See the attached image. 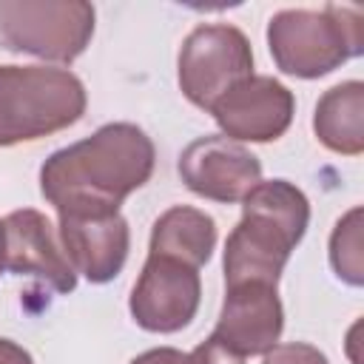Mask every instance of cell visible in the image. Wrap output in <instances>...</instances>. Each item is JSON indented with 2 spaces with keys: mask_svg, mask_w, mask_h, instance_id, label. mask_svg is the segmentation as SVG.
<instances>
[{
  "mask_svg": "<svg viewBox=\"0 0 364 364\" xmlns=\"http://www.w3.org/2000/svg\"><path fill=\"white\" fill-rule=\"evenodd\" d=\"M262 364H327V355L304 341H287V344H276L264 353Z\"/></svg>",
  "mask_w": 364,
  "mask_h": 364,
  "instance_id": "obj_16",
  "label": "cell"
},
{
  "mask_svg": "<svg viewBox=\"0 0 364 364\" xmlns=\"http://www.w3.org/2000/svg\"><path fill=\"white\" fill-rule=\"evenodd\" d=\"M0 364H34L31 353L11 338H0Z\"/></svg>",
  "mask_w": 364,
  "mask_h": 364,
  "instance_id": "obj_19",
  "label": "cell"
},
{
  "mask_svg": "<svg viewBox=\"0 0 364 364\" xmlns=\"http://www.w3.org/2000/svg\"><path fill=\"white\" fill-rule=\"evenodd\" d=\"M330 264L336 276L353 287L364 284V250H361V208L347 210L330 236Z\"/></svg>",
  "mask_w": 364,
  "mask_h": 364,
  "instance_id": "obj_15",
  "label": "cell"
},
{
  "mask_svg": "<svg viewBox=\"0 0 364 364\" xmlns=\"http://www.w3.org/2000/svg\"><path fill=\"white\" fill-rule=\"evenodd\" d=\"M85 85L68 68L0 65V148L34 142L85 114Z\"/></svg>",
  "mask_w": 364,
  "mask_h": 364,
  "instance_id": "obj_4",
  "label": "cell"
},
{
  "mask_svg": "<svg viewBox=\"0 0 364 364\" xmlns=\"http://www.w3.org/2000/svg\"><path fill=\"white\" fill-rule=\"evenodd\" d=\"M202 282L196 267L173 259L148 256L131 290L128 310L148 333H179L199 310Z\"/></svg>",
  "mask_w": 364,
  "mask_h": 364,
  "instance_id": "obj_7",
  "label": "cell"
},
{
  "mask_svg": "<svg viewBox=\"0 0 364 364\" xmlns=\"http://www.w3.org/2000/svg\"><path fill=\"white\" fill-rule=\"evenodd\" d=\"M179 176L202 199L242 202L262 182L259 156L228 136H199L179 156Z\"/></svg>",
  "mask_w": 364,
  "mask_h": 364,
  "instance_id": "obj_8",
  "label": "cell"
},
{
  "mask_svg": "<svg viewBox=\"0 0 364 364\" xmlns=\"http://www.w3.org/2000/svg\"><path fill=\"white\" fill-rule=\"evenodd\" d=\"M156 151L134 122H108L91 136L54 151L40 168V191L60 216L119 213L125 196L154 173Z\"/></svg>",
  "mask_w": 364,
  "mask_h": 364,
  "instance_id": "obj_1",
  "label": "cell"
},
{
  "mask_svg": "<svg viewBox=\"0 0 364 364\" xmlns=\"http://www.w3.org/2000/svg\"><path fill=\"white\" fill-rule=\"evenodd\" d=\"M131 364H185V353H179L173 347H156V350L136 355Z\"/></svg>",
  "mask_w": 364,
  "mask_h": 364,
  "instance_id": "obj_18",
  "label": "cell"
},
{
  "mask_svg": "<svg viewBox=\"0 0 364 364\" xmlns=\"http://www.w3.org/2000/svg\"><path fill=\"white\" fill-rule=\"evenodd\" d=\"M185 364H245L242 355L230 353L225 344H219L213 336L208 341H202L196 350H191L185 355Z\"/></svg>",
  "mask_w": 364,
  "mask_h": 364,
  "instance_id": "obj_17",
  "label": "cell"
},
{
  "mask_svg": "<svg viewBox=\"0 0 364 364\" xmlns=\"http://www.w3.org/2000/svg\"><path fill=\"white\" fill-rule=\"evenodd\" d=\"M313 131L324 148L358 156L364 151V82L347 80L324 91L316 102Z\"/></svg>",
  "mask_w": 364,
  "mask_h": 364,
  "instance_id": "obj_14",
  "label": "cell"
},
{
  "mask_svg": "<svg viewBox=\"0 0 364 364\" xmlns=\"http://www.w3.org/2000/svg\"><path fill=\"white\" fill-rule=\"evenodd\" d=\"M6 270V236H3V222H0V273Z\"/></svg>",
  "mask_w": 364,
  "mask_h": 364,
  "instance_id": "obj_20",
  "label": "cell"
},
{
  "mask_svg": "<svg viewBox=\"0 0 364 364\" xmlns=\"http://www.w3.org/2000/svg\"><path fill=\"white\" fill-rule=\"evenodd\" d=\"M6 236V270L17 276H37L57 293H71L77 287V273L63 253L60 236L48 216L34 208L11 210L3 219Z\"/></svg>",
  "mask_w": 364,
  "mask_h": 364,
  "instance_id": "obj_11",
  "label": "cell"
},
{
  "mask_svg": "<svg viewBox=\"0 0 364 364\" xmlns=\"http://www.w3.org/2000/svg\"><path fill=\"white\" fill-rule=\"evenodd\" d=\"M176 77L182 94L210 111L233 85L253 77V48L245 31L228 23L196 26L179 48Z\"/></svg>",
  "mask_w": 364,
  "mask_h": 364,
  "instance_id": "obj_6",
  "label": "cell"
},
{
  "mask_svg": "<svg viewBox=\"0 0 364 364\" xmlns=\"http://www.w3.org/2000/svg\"><path fill=\"white\" fill-rule=\"evenodd\" d=\"M91 37L94 6L85 0H0V43L9 51L71 63Z\"/></svg>",
  "mask_w": 364,
  "mask_h": 364,
  "instance_id": "obj_5",
  "label": "cell"
},
{
  "mask_svg": "<svg viewBox=\"0 0 364 364\" xmlns=\"http://www.w3.org/2000/svg\"><path fill=\"white\" fill-rule=\"evenodd\" d=\"M216 247V222L191 205L168 208L151 228L148 256H162L182 262L188 267H202Z\"/></svg>",
  "mask_w": 364,
  "mask_h": 364,
  "instance_id": "obj_13",
  "label": "cell"
},
{
  "mask_svg": "<svg viewBox=\"0 0 364 364\" xmlns=\"http://www.w3.org/2000/svg\"><path fill=\"white\" fill-rule=\"evenodd\" d=\"M267 48L279 71L318 80L364 51V14L358 6L338 3L321 11L284 9L267 23Z\"/></svg>",
  "mask_w": 364,
  "mask_h": 364,
  "instance_id": "obj_3",
  "label": "cell"
},
{
  "mask_svg": "<svg viewBox=\"0 0 364 364\" xmlns=\"http://www.w3.org/2000/svg\"><path fill=\"white\" fill-rule=\"evenodd\" d=\"M310 225L307 196L287 179L259 182L242 199V219L225 242V287L279 276Z\"/></svg>",
  "mask_w": 364,
  "mask_h": 364,
  "instance_id": "obj_2",
  "label": "cell"
},
{
  "mask_svg": "<svg viewBox=\"0 0 364 364\" xmlns=\"http://www.w3.org/2000/svg\"><path fill=\"white\" fill-rule=\"evenodd\" d=\"M57 236L74 273H82L91 284L117 279L131 247V230L119 213L60 216Z\"/></svg>",
  "mask_w": 364,
  "mask_h": 364,
  "instance_id": "obj_12",
  "label": "cell"
},
{
  "mask_svg": "<svg viewBox=\"0 0 364 364\" xmlns=\"http://www.w3.org/2000/svg\"><path fill=\"white\" fill-rule=\"evenodd\" d=\"M284 330V307L273 284L247 282L225 290L222 313L213 327V338L225 344L230 353L264 355L279 344Z\"/></svg>",
  "mask_w": 364,
  "mask_h": 364,
  "instance_id": "obj_10",
  "label": "cell"
},
{
  "mask_svg": "<svg viewBox=\"0 0 364 364\" xmlns=\"http://www.w3.org/2000/svg\"><path fill=\"white\" fill-rule=\"evenodd\" d=\"M210 114L222 128V136L233 142H273L290 128L296 97L279 80L253 74L233 85Z\"/></svg>",
  "mask_w": 364,
  "mask_h": 364,
  "instance_id": "obj_9",
  "label": "cell"
}]
</instances>
